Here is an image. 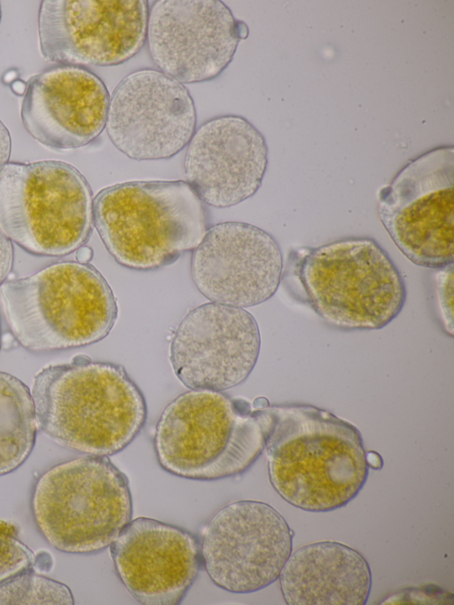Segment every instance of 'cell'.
Returning <instances> with one entry per match:
<instances>
[{
    "label": "cell",
    "instance_id": "17",
    "mask_svg": "<svg viewBox=\"0 0 454 605\" xmlns=\"http://www.w3.org/2000/svg\"><path fill=\"white\" fill-rule=\"evenodd\" d=\"M267 164L262 133L246 118L225 114L206 121L194 131L184 170L203 202L223 208L252 197L261 187Z\"/></svg>",
    "mask_w": 454,
    "mask_h": 605
},
{
    "label": "cell",
    "instance_id": "19",
    "mask_svg": "<svg viewBox=\"0 0 454 605\" xmlns=\"http://www.w3.org/2000/svg\"><path fill=\"white\" fill-rule=\"evenodd\" d=\"M278 578L289 605H364L372 587L364 557L334 541L309 544L291 553Z\"/></svg>",
    "mask_w": 454,
    "mask_h": 605
},
{
    "label": "cell",
    "instance_id": "22",
    "mask_svg": "<svg viewBox=\"0 0 454 605\" xmlns=\"http://www.w3.org/2000/svg\"><path fill=\"white\" fill-rule=\"evenodd\" d=\"M32 551L16 537L15 528L0 522V584L15 575L34 569Z\"/></svg>",
    "mask_w": 454,
    "mask_h": 605
},
{
    "label": "cell",
    "instance_id": "16",
    "mask_svg": "<svg viewBox=\"0 0 454 605\" xmlns=\"http://www.w3.org/2000/svg\"><path fill=\"white\" fill-rule=\"evenodd\" d=\"M110 546L119 578L145 605L179 604L201 565L194 535L152 518L130 521Z\"/></svg>",
    "mask_w": 454,
    "mask_h": 605
},
{
    "label": "cell",
    "instance_id": "1",
    "mask_svg": "<svg viewBox=\"0 0 454 605\" xmlns=\"http://www.w3.org/2000/svg\"><path fill=\"white\" fill-rule=\"evenodd\" d=\"M269 478L287 503L309 512L340 508L364 487L369 466L359 430L305 404L266 405Z\"/></svg>",
    "mask_w": 454,
    "mask_h": 605
},
{
    "label": "cell",
    "instance_id": "20",
    "mask_svg": "<svg viewBox=\"0 0 454 605\" xmlns=\"http://www.w3.org/2000/svg\"><path fill=\"white\" fill-rule=\"evenodd\" d=\"M37 420L29 389L0 372V475L18 468L31 453Z\"/></svg>",
    "mask_w": 454,
    "mask_h": 605
},
{
    "label": "cell",
    "instance_id": "13",
    "mask_svg": "<svg viewBox=\"0 0 454 605\" xmlns=\"http://www.w3.org/2000/svg\"><path fill=\"white\" fill-rule=\"evenodd\" d=\"M195 128L196 109L188 90L160 70L129 74L110 96L106 133L132 160L173 157L188 145Z\"/></svg>",
    "mask_w": 454,
    "mask_h": 605
},
{
    "label": "cell",
    "instance_id": "15",
    "mask_svg": "<svg viewBox=\"0 0 454 605\" xmlns=\"http://www.w3.org/2000/svg\"><path fill=\"white\" fill-rule=\"evenodd\" d=\"M281 248L266 231L228 221L207 230L191 258V276L209 301L247 308L270 299L281 283Z\"/></svg>",
    "mask_w": 454,
    "mask_h": 605
},
{
    "label": "cell",
    "instance_id": "21",
    "mask_svg": "<svg viewBox=\"0 0 454 605\" xmlns=\"http://www.w3.org/2000/svg\"><path fill=\"white\" fill-rule=\"evenodd\" d=\"M0 604H74L70 589L35 572L15 575L0 584Z\"/></svg>",
    "mask_w": 454,
    "mask_h": 605
},
{
    "label": "cell",
    "instance_id": "18",
    "mask_svg": "<svg viewBox=\"0 0 454 605\" xmlns=\"http://www.w3.org/2000/svg\"><path fill=\"white\" fill-rule=\"evenodd\" d=\"M109 98L103 81L87 68L49 67L27 82L21 121L28 134L47 147L79 148L106 128Z\"/></svg>",
    "mask_w": 454,
    "mask_h": 605
},
{
    "label": "cell",
    "instance_id": "11",
    "mask_svg": "<svg viewBox=\"0 0 454 605\" xmlns=\"http://www.w3.org/2000/svg\"><path fill=\"white\" fill-rule=\"evenodd\" d=\"M145 0H43L38 12L43 57L60 65L109 67L146 41Z\"/></svg>",
    "mask_w": 454,
    "mask_h": 605
},
{
    "label": "cell",
    "instance_id": "30",
    "mask_svg": "<svg viewBox=\"0 0 454 605\" xmlns=\"http://www.w3.org/2000/svg\"><path fill=\"white\" fill-rule=\"evenodd\" d=\"M0 20H1V6H0Z\"/></svg>",
    "mask_w": 454,
    "mask_h": 605
},
{
    "label": "cell",
    "instance_id": "28",
    "mask_svg": "<svg viewBox=\"0 0 454 605\" xmlns=\"http://www.w3.org/2000/svg\"><path fill=\"white\" fill-rule=\"evenodd\" d=\"M12 90L19 95L25 94L27 89V83L20 80H16L12 83Z\"/></svg>",
    "mask_w": 454,
    "mask_h": 605
},
{
    "label": "cell",
    "instance_id": "9",
    "mask_svg": "<svg viewBox=\"0 0 454 605\" xmlns=\"http://www.w3.org/2000/svg\"><path fill=\"white\" fill-rule=\"evenodd\" d=\"M377 212L411 263L431 269L453 264V146H438L411 160L380 189Z\"/></svg>",
    "mask_w": 454,
    "mask_h": 605
},
{
    "label": "cell",
    "instance_id": "6",
    "mask_svg": "<svg viewBox=\"0 0 454 605\" xmlns=\"http://www.w3.org/2000/svg\"><path fill=\"white\" fill-rule=\"evenodd\" d=\"M0 296L14 338L32 351L97 342L110 333L118 312L105 278L79 262L53 263L4 282Z\"/></svg>",
    "mask_w": 454,
    "mask_h": 605
},
{
    "label": "cell",
    "instance_id": "3",
    "mask_svg": "<svg viewBox=\"0 0 454 605\" xmlns=\"http://www.w3.org/2000/svg\"><path fill=\"white\" fill-rule=\"evenodd\" d=\"M37 425L67 448L108 456L124 449L146 418L145 397L119 365L76 357L34 378Z\"/></svg>",
    "mask_w": 454,
    "mask_h": 605
},
{
    "label": "cell",
    "instance_id": "12",
    "mask_svg": "<svg viewBox=\"0 0 454 605\" xmlns=\"http://www.w3.org/2000/svg\"><path fill=\"white\" fill-rule=\"evenodd\" d=\"M247 34L246 24L219 0H158L148 12L151 59L181 83L217 77Z\"/></svg>",
    "mask_w": 454,
    "mask_h": 605
},
{
    "label": "cell",
    "instance_id": "14",
    "mask_svg": "<svg viewBox=\"0 0 454 605\" xmlns=\"http://www.w3.org/2000/svg\"><path fill=\"white\" fill-rule=\"evenodd\" d=\"M260 346L259 326L251 313L211 302L192 309L179 323L169 359L186 388L222 391L249 376Z\"/></svg>",
    "mask_w": 454,
    "mask_h": 605
},
{
    "label": "cell",
    "instance_id": "27",
    "mask_svg": "<svg viewBox=\"0 0 454 605\" xmlns=\"http://www.w3.org/2000/svg\"><path fill=\"white\" fill-rule=\"evenodd\" d=\"M366 460L369 468H380L382 466L381 458L377 452H366Z\"/></svg>",
    "mask_w": 454,
    "mask_h": 605
},
{
    "label": "cell",
    "instance_id": "24",
    "mask_svg": "<svg viewBox=\"0 0 454 605\" xmlns=\"http://www.w3.org/2000/svg\"><path fill=\"white\" fill-rule=\"evenodd\" d=\"M13 263V248L12 240L0 228V286L7 279Z\"/></svg>",
    "mask_w": 454,
    "mask_h": 605
},
{
    "label": "cell",
    "instance_id": "4",
    "mask_svg": "<svg viewBox=\"0 0 454 605\" xmlns=\"http://www.w3.org/2000/svg\"><path fill=\"white\" fill-rule=\"evenodd\" d=\"M265 405L215 390L192 389L171 401L155 428L160 467L176 476L213 481L239 475L264 450Z\"/></svg>",
    "mask_w": 454,
    "mask_h": 605
},
{
    "label": "cell",
    "instance_id": "8",
    "mask_svg": "<svg viewBox=\"0 0 454 605\" xmlns=\"http://www.w3.org/2000/svg\"><path fill=\"white\" fill-rule=\"evenodd\" d=\"M92 206L86 178L69 163L8 162L0 173V228L34 255L63 256L82 247Z\"/></svg>",
    "mask_w": 454,
    "mask_h": 605
},
{
    "label": "cell",
    "instance_id": "7",
    "mask_svg": "<svg viewBox=\"0 0 454 605\" xmlns=\"http://www.w3.org/2000/svg\"><path fill=\"white\" fill-rule=\"evenodd\" d=\"M31 506L47 541L72 554L106 548L132 516L128 478L107 456L80 457L51 468L37 480Z\"/></svg>",
    "mask_w": 454,
    "mask_h": 605
},
{
    "label": "cell",
    "instance_id": "10",
    "mask_svg": "<svg viewBox=\"0 0 454 605\" xmlns=\"http://www.w3.org/2000/svg\"><path fill=\"white\" fill-rule=\"evenodd\" d=\"M293 531L271 506L239 500L208 522L200 545L210 579L233 593H250L275 582L292 553Z\"/></svg>",
    "mask_w": 454,
    "mask_h": 605
},
{
    "label": "cell",
    "instance_id": "2",
    "mask_svg": "<svg viewBox=\"0 0 454 605\" xmlns=\"http://www.w3.org/2000/svg\"><path fill=\"white\" fill-rule=\"evenodd\" d=\"M287 292L330 326L377 330L401 312L404 280L370 237H347L289 252L282 279Z\"/></svg>",
    "mask_w": 454,
    "mask_h": 605
},
{
    "label": "cell",
    "instance_id": "29",
    "mask_svg": "<svg viewBox=\"0 0 454 605\" xmlns=\"http://www.w3.org/2000/svg\"><path fill=\"white\" fill-rule=\"evenodd\" d=\"M0 348H1V330H0Z\"/></svg>",
    "mask_w": 454,
    "mask_h": 605
},
{
    "label": "cell",
    "instance_id": "25",
    "mask_svg": "<svg viewBox=\"0 0 454 605\" xmlns=\"http://www.w3.org/2000/svg\"><path fill=\"white\" fill-rule=\"evenodd\" d=\"M12 141L8 129L0 120V173L9 162Z\"/></svg>",
    "mask_w": 454,
    "mask_h": 605
},
{
    "label": "cell",
    "instance_id": "26",
    "mask_svg": "<svg viewBox=\"0 0 454 605\" xmlns=\"http://www.w3.org/2000/svg\"><path fill=\"white\" fill-rule=\"evenodd\" d=\"M93 255V251L90 247L82 246L77 249L76 260L82 263H88Z\"/></svg>",
    "mask_w": 454,
    "mask_h": 605
},
{
    "label": "cell",
    "instance_id": "5",
    "mask_svg": "<svg viewBox=\"0 0 454 605\" xmlns=\"http://www.w3.org/2000/svg\"><path fill=\"white\" fill-rule=\"evenodd\" d=\"M93 223L121 265L151 271L193 250L206 232L203 201L190 185L130 181L101 190L93 199Z\"/></svg>",
    "mask_w": 454,
    "mask_h": 605
},
{
    "label": "cell",
    "instance_id": "23",
    "mask_svg": "<svg viewBox=\"0 0 454 605\" xmlns=\"http://www.w3.org/2000/svg\"><path fill=\"white\" fill-rule=\"evenodd\" d=\"M434 291L437 310L445 332L453 335V264L436 269Z\"/></svg>",
    "mask_w": 454,
    "mask_h": 605
}]
</instances>
